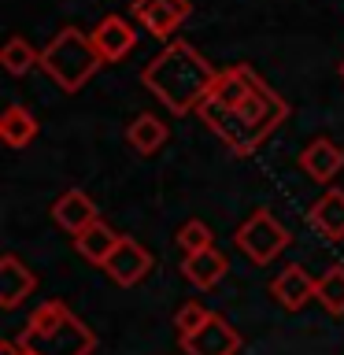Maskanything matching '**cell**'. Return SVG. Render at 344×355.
Masks as SVG:
<instances>
[{
    "label": "cell",
    "instance_id": "obj_1",
    "mask_svg": "<svg viewBox=\"0 0 344 355\" xmlns=\"http://www.w3.org/2000/svg\"><path fill=\"white\" fill-rule=\"evenodd\" d=\"M215 74L218 71L189 41H166V49L141 71V82L163 107H171L174 115H189L207 96Z\"/></svg>",
    "mask_w": 344,
    "mask_h": 355
},
{
    "label": "cell",
    "instance_id": "obj_2",
    "mask_svg": "<svg viewBox=\"0 0 344 355\" xmlns=\"http://www.w3.org/2000/svg\"><path fill=\"white\" fill-rule=\"evenodd\" d=\"M285 119H289V104L266 82H259L237 107L218 111V115H207L204 122H207V130L215 133V137L226 141L230 152L252 155Z\"/></svg>",
    "mask_w": 344,
    "mask_h": 355
},
{
    "label": "cell",
    "instance_id": "obj_3",
    "mask_svg": "<svg viewBox=\"0 0 344 355\" xmlns=\"http://www.w3.org/2000/svg\"><path fill=\"white\" fill-rule=\"evenodd\" d=\"M19 344L37 355H93L96 337L82 318H74L67 304L44 300L30 315V322L19 333Z\"/></svg>",
    "mask_w": 344,
    "mask_h": 355
},
{
    "label": "cell",
    "instance_id": "obj_4",
    "mask_svg": "<svg viewBox=\"0 0 344 355\" xmlns=\"http://www.w3.org/2000/svg\"><path fill=\"white\" fill-rule=\"evenodd\" d=\"M100 63L104 60H100V52L93 44V33H85L78 26H63L41 49V71L49 74L63 93H78V89L96 74Z\"/></svg>",
    "mask_w": 344,
    "mask_h": 355
},
{
    "label": "cell",
    "instance_id": "obj_5",
    "mask_svg": "<svg viewBox=\"0 0 344 355\" xmlns=\"http://www.w3.org/2000/svg\"><path fill=\"white\" fill-rule=\"evenodd\" d=\"M289 241H293V237H289V230L266 207L252 211V215L237 226V248L248 255L252 263H259V266L277 259V255L289 248Z\"/></svg>",
    "mask_w": 344,
    "mask_h": 355
},
{
    "label": "cell",
    "instance_id": "obj_6",
    "mask_svg": "<svg viewBox=\"0 0 344 355\" xmlns=\"http://www.w3.org/2000/svg\"><path fill=\"white\" fill-rule=\"evenodd\" d=\"M263 78L252 71L248 63H237V67H226V71H218L215 74V82H211L207 89V96L200 100V107H196V115L200 119H207V115H218V111H230V107H237L244 96L252 93L255 85H259Z\"/></svg>",
    "mask_w": 344,
    "mask_h": 355
},
{
    "label": "cell",
    "instance_id": "obj_7",
    "mask_svg": "<svg viewBox=\"0 0 344 355\" xmlns=\"http://www.w3.org/2000/svg\"><path fill=\"white\" fill-rule=\"evenodd\" d=\"M152 266H155L152 252L144 248L137 237H122V241H119V248L104 259L108 277H111L115 285H122V288H133L137 282H144V277L152 274Z\"/></svg>",
    "mask_w": 344,
    "mask_h": 355
},
{
    "label": "cell",
    "instance_id": "obj_8",
    "mask_svg": "<svg viewBox=\"0 0 344 355\" xmlns=\"http://www.w3.org/2000/svg\"><path fill=\"white\" fill-rule=\"evenodd\" d=\"M193 15V4L189 0H133V19L141 22L152 37L171 41L174 30Z\"/></svg>",
    "mask_w": 344,
    "mask_h": 355
},
{
    "label": "cell",
    "instance_id": "obj_9",
    "mask_svg": "<svg viewBox=\"0 0 344 355\" xmlns=\"http://www.w3.org/2000/svg\"><path fill=\"white\" fill-rule=\"evenodd\" d=\"M185 355H237L241 348V333L230 326L222 315H211L196 333L182 337Z\"/></svg>",
    "mask_w": 344,
    "mask_h": 355
},
{
    "label": "cell",
    "instance_id": "obj_10",
    "mask_svg": "<svg viewBox=\"0 0 344 355\" xmlns=\"http://www.w3.org/2000/svg\"><path fill=\"white\" fill-rule=\"evenodd\" d=\"M93 44H96V52L104 63H119L133 52L137 30H133L122 15H108V19H100V26L93 30Z\"/></svg>",
    "mask_w": 344,
    "mask_h": 355
},
{
    "label": "cell",
    "instance_id": "obj_11",
    "mask_svg": "<svg viewBox=\"0 0 344 355\" xmlns=\"http://www.w3.org/2000/svg\"><path fill=\"white\" fill-rule=\"evenodd\" d=\"M33 288H37V274L19 255H4L0 259V307L15 311L22 300H30Z\"/></svg>",
    "mask_w": 344,
    "mask_h": 355
},
{
    "label": "cell",
    "instance_id": "obj_12",
    "mask_svg": "<svg viewBox=\"0 0 344 355\" xmlns=\"http://www.w3.org/2000/svg\"><path fill=\"white\" fill-rule=\"evenodd\" d=\"M315 285H318V277H311L304 266L293 263V266H285V270L270 282V296L285 311H300L307 300H315Z\"/></svg>",
    "mask_w": 344,
    "mask_h": 355
},
{
    "label": "cell",
    "instance_id": "obj_13",
    "mask_svg": "<svg viewBox=\"0 0 344 355\" xmlns=\"http://www.w3.org/2000/svg\"><path fill=\"white\" fill-rule=\"evenodd\" d=\"M300 166L315 178V182H333V178L341 174V166H344V148H337L333 141L326 137H318V141H311L304 152H300Z\"/></svg>",
    "mask_w": 344,
    "mask_h": 355
},
{
    "label": "cell",
    "instance_id": "obj_14",
    "mask_svg": "<svg viewBox=\"0 0 344 355\" xmlns=\"http://www.w3.org/2000/svg\"><path fill=\"white\" fill-rule=\"evenodd\" d=\"M311 226H315L326 241L344 237V189H326L307 211Z\"/></svg>",
    "mask_w": 344,
    "mask_h": 355
},
{
    "label": "cell",
    "instance_id": "obj_15",
    "mask_svg": "<svg viewBox=\"0 0 344 355\" xmlns=\"http://www.w3.org/2000/svg\"><path fill=\"white\" fill-rule=\"evenodd\" d=\"M55 226H63L67 233H82L89 222H96V204L89 200L82 189H67V193L52 204Z\"/></svg>",
    "mask_w": 344,
    "mask_h": 355
},
{
    "label": "cell",
    "instance_id": "obj_16",
    "mask_svg": "<svg viewBox=\"0 0 344 355\" xmlns=\"http://www.w3.org/2000/svg\"><path fill=\"white\" fill-rule=\"evenodd\" d=\"M119 233L108 226V222H89V226L82 230V233H74V248H78V255L82 259H89V263H96V266H104V259L111 252L119 248Z\"/></svg>",
    "mask_w": 344,
    "mask_h": 355
},
{
    "label": "cell",
    "instance_id": "obj_17",
    "mask_svg": "<svg viewBox=\"0 0 344 355\" xmlns=\"http://www.w3.org/2000/svg\"><path fill=\"white\" fill-rule=\"evenodd\" d=\"M182 274H185V282L196 285V288H215L222 277H226V255H222L218 248L193 252V255H185Z\"/></svg>",
    "mask_w": 344,
    "mask_h": 355
},
{
    "label": "cell",
    "instance_id": "obj_18",
    "mask_svg": "<svg viewBox=\"0 0 344 355\" xmlns=\"http://www.w3.org/2000/svg\"><path fill=\"white\" fill-rule=\"evenodd\" d=\"M0 137H4L8 148H26V144L37 137V119L30 115V107L8 104L4 115H0Z\"/></svg>",
    "mask_w": 344,
    "mask_h": 355
},
{
    "label": "cell",
    "instance_id": "obj_19",
    "mask_svg": "<svg viewBox=\"0 0 344 355\" xmlns=\"http://www.w3.org/2000/svg\"><path fill=\"white\" fill-rule=\"evenodd\" d=\"M126 141H130V148L141 152V155L160 152L166 144V122H160L155 115H137L126 130Z\"/></svg>",
    "mask_w": 344,
    "mask_h": 355
},
{
    "label": "cell",
    "instance_id": "obj_20",
    "mask_svg": "<svg viewBox=\"0 0 344 355\" xmlns=\"http://www.w3.org/2000/svg\"><path fill=\"white\" fill-rule=\"evenodd\" d=\"M0 63H4V71H8V74L22 78V74L30 71V67H41V52L33 49L26 37H11L4 49H0Z\"/></svg>",
    "mask_w": 344,
    "mask_h": 355
},
{
    "label": "cell",
    "instance_id": "obj_21",
    "mask_svg": "<svg viewBox=\"0 0 344 355\" xmlns=\"http://www.w3.org/2000/svg\"><path fill=\"white\" fill-rule=\"evenodd\" d=\"M315 300L326 315H344V266H329L315 285Z\"/></svg>",
    "mask_w": 344,
    "mask_h": 355
},
{
    "label": "cell",
    "instance_id": "obj_22",
    "mask_svg": "<svg viewBox=\"0 0 344 355\" xmlns=\"http://www.w3.org/2000/svg\"><path fill=\"white\" fill-rule=\"evenodd\" d=\"M215 233H211L207 222H200V218H189L182 230H178V248H182L185 255H193V252H207V248H215Z\"/></svg>",
    "mask_w": 344,
    "mask_h": 355
},
{
    "label": "cell",
    "instance_id": "obj_23",
    "mask_svg": "<svg viewBox=\"0 0 344 355\" xmlns=\"http://www.w3.org/2000/svg\"><path fill=\"white\" fill-rule=\"evenodd\" d=\"M207 318H211V311H207L204 304H185V307H178V315H174L178 337H189V333H196Z\"/></svg>",
    "mask_w": 344,
    "mask_h": 355
},
{
    "label": "cell",
    "instance_id": "obj_24",
    "mask_svg": "<svg viewBox=\"0 0 344 355\" xmlns=\"http://www.w3.org/2000/svg\"><path fill=\"white\" fill-rule=\"evenodd\" d=\"M19 355H37V352H30V348H22V352H19Z\"/></svg>",
    "mask_w": 344,
    "mask_h": 355
},
{
    "label": "cell",
    "instance_id": "obj_25",
    "mask_svg": "<svg viewBox=\"0 0 344 355\" xmlns=\"http://www.w3.org/2000/svg\"><path fill=\"white\" fill-rule=\"evenodd\" d=\"M341 78H344V63H341Z\"/></svg>",
    "mask_w": 344,
    "mask_h": 355
}]
</instances>
